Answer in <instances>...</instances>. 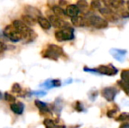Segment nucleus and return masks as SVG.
<instances>
[{
	"label": "nucleus",
	"mask_w": 129,
	"mask_h": 128,
	"mask_svg": "<svg viewBox=\"0 0 129 128\" xmlns=\"http://www.w3.org/2000/svg\"><path fill=\"white\" fill-rule=\"evenodd\" d=\"M22 91V88H21L19 83H14L12 86V92L16 93V94H19Z\"/></svg>",
	"instance_id": "nucleus-31"
},
{
	"label": "nucleus",
	"mask_w": 129,
	"mask_h": 128,
	"mask_svg": "<svg viewBox=\"0 0 129 128\" xmlns=\"http://www.w3.org/2000/svg\"><path fill=\"white\" fill-rule=\"evenodd\" d=\"M83 70L85 72L98 74V75H107V76H114L119 73V70L116 67H114L112 63L99 65L96 68H90L88 67H84Z\"/></svg>",
	"instance_id": "nucleus-4"
},
{
	"label": "nucleus",
	"mask_w": 129,
	"mask_h": 128,
	"mask_svg": "<svg viewBox=\"0 0 129 128\" xmlns=\"http://www.w3.org/2000/svg\"><path fill=\"white\" fill-rule=\"evenodd\" d=\"M12 26L22 35V40H24L26 43L32 42L37 38L36 32L33 29H31L30 26H27L24 21L16 19L12 22Z\"/></svg>",
	"instance_id": "nucleus-2"
},
{
	"label": "nucleus",
	"mask_w": 129,
	"mask_h": 128,
	"mask_svg": "<svg viewBox=\"0 0 129 128\" xmlns=\"http://www.w3.org/2000/svg\"><path fill=\"white\" fill-rule=\"evenodd\" d=\"M126 8H127V10H129V0L128 1H126Z\"/></svg>",
	"instance_id": "nucleus-38"
},
{
	"label": "nucleus",
	"mask_w": 129,
	"mask_h": 128,
	"mask_svg": "<svg viewBox=\"0 0 129 128\" xmlns=\"http://www.w3.org/2000/svg\"><path fill=\"white\" fill-rule=\"evenodd\" d=\"M1 97H2V96H1V92H0V98H1Z\"/></svg>",
	"instance_id": "nucleus-41"
},
{
	"label": "nucleus",
	"mask_w": 129,
	"mask_h": 128,
	"mask_svg": "<svg viewBox=\"0 0 129 128\" xmlns=\"http://www.w3.org/2000/svg\"><path fill=\"white\" fill-rule=\"evenodd\" d=\"M99 12L103 16L104 19H106L108 22L116 23L119 21V18H120L119 16V14H118V12L116 11H114L113 9H112L111 7H109L108 5L103 6Z\"/></svg>",
	"instance_id": "nucleus-6"
},
{
	"label": "nucleus",
	"mask_w": 129,
	"mask_h": 128,
	"mask_svg": "<svg viewBox=\"0 0 129 128\" xmlns=\"http://www.w3.org/2000/svg\"><path fill=\"white\" fill-rule=\"evenodd\" d=\"M73 108L74 110H75L76 111H77V112H84L86 110H85L84 106H83V103L81 102V101H75L73 104Z\"/></svg>",
	"instance_id": "nucleus-25"
},
{
	"label": "nucleus",
	"mask_w": 129,
	"mask_h": 128,
	"mask_svg": "<svg viewBox=\"0 0 129 128\" xmlns=\"http://www.w3.org/2000/svg\"><path fill=\"white\" fill-rule=\"evenodd\" d=\"M51 11L54 14L55 16L60 18H62L66 16V13H65V9H63L62 7H61L60 5H54L51 7Z\"/></svg>",
	"instance_id": "nucleus-20"
},
{
	"label": "nucleus",
	"mask_w": 129,
	"mask_h": 128,
	"mask_svg": "<svg viewBox=\"0 0 129 128\" xmlns=\"http://www.w3.org/2000/svg\"><path fill=\"white\" fill-rule=\"evenodd\" d=\"M87 23V27H92L97 30H102L108 27V21L103 17L96 14L95 12H87L83 14Z\"/></svg>",
	"instance_id": "nucleus-1"
},
{
	"label": "nucleus",
	"mask_w": 129,
	"mask_h": 128,
	"mask_svg": "<svg viewBox=\"0 0 129 128\" xmlns=\"http://www.w3.org/2000/svg\"><path fill=\"white\" fill-rule=\"evenodd\" d=\"M59 5L61 7H65L66 8L67 7V5H68V4H67V1L66 0H59Z\"/></svg>",
	"instance_id": "nucleus-36"
},
{
	"label": "nucleus",
	"mask_w": 129,
	"mask_h": 128,
	"mask_svg": "<svg viewBox=\"0 0 129 128\" xmlns=\"http://www.w3.org/2000/svg\"><path fill=\"white\" fill-rule=\"evenodd\" d=\"M110 54L113 56L115 60L119 62H123L126 59V55H127V51L126 49H119V48H112L110 50Z\"/></svg>",
	"instance_id": "nucleus-10"
},
{
	"label": "nucleus",
	"mask_w": 129,
	"mask_h": 128,
	"mask_svg": "<svg viewBox=\"0 0 129 128\" xmlns=\"http://www.w3.org/2000/svg\"><path fill=\"white\" fill-rule=\"evenodd\" d=\"M43 125H45L46 128H66L65 125H58L57 122L51 119V118H46L43 121Z\"/></svg>",
	"instance_id": "nucleus-19"
},
{
	"label": "nucleus",
	"mask_w": 129,
	"mask_h": 128,
	"mask_svg": "<svg viewBox=\"0 0 129 128\" xmlns=\"http://www.w3.org/2000/svg\"><path fill=\"white\" fill-rule=\"evenodd\" d=\"M117 12L120 18H123V19H127V18H129V10H127V8L126 9L123 8Z\"/></svg>",
	"instance_id": "nucleus-30"
},
{
	"label": "nucleus",
	"mask_w": 129,
	"mask_h": 128,
	"mask_svg": "<svg viewBox=\"0 0 129 128\" xmlns=\"http://www.w3.org/2000/svg\"><path fill=\"white\" fill-rule=\"evenodd\" d=\"M61 85V82L59 79H49V80H47L41 86L45 88H48V89H51L54 87H60Z\"/></svg>",
	"instance_id": "nucleus-17"
},
{
	"label": "nucleus",
	"mask_w": 129,
	"mask_h": 128,
	"mask_svg": "<svg viewBox=\"0 0 129 128\" xmlns=\"http://www.w3.org/2000/svg\"><path fill=\"white\" fill-rule=\"evenodd\" d=\"M62 101L60 100L59 98H57V100L55 101V102L54 103V104H53V109H54V111H55V112H57L58 114H59L60 112H61V109H62Z\"/></svg>",
	"instance_id": "nucleus-29"
},
{
	"label": "nucleus",
	"mask_w": 129,
	"mask_h": 128,
	"mask_svg": "<svg viewBox=\"0 0 129 128\" xmlns=\"http://www.w3.org/2000/svg\"><path fill=\"white\" fill-rule=\"evenodd\" d=\"M22 21H24L25 23L27 25V26H34L37 22V19H35L34 17L31 15H28V14H23L22 15Z\"/></svg>",
	"instance_id": "nucleus-21"
},
{
	"label": "nucleus",
	"mask_w": 129,
	"mask_h": 128,
	"mask_svg": "<svg viewBox=\"0 0 129 128\" xmlns=\"http://www.w3.org/2000/svg\"><path fill=\"white\" fill-rule=\"evenodd\" d=\"M37 22H38V24L40 25V26H41V27L42 28V29H44V30H49L50 28H51V26H52L49 19H46V18L42 17V16H41V17H40V18H38Z\"/></svg>",
	"instance_id": "nucleus-18"
},
{
	"label": "nucleus",
	"mask_w": 129,
	"mask_h": 128,
	"mask_svg": "<svg viewBox=\"0 0 129 128\" xmlns=\"http://www.w3.org/2000/svg\"><path fill=\"white\" fill-rule=\"evenodd\" d=\"M6 48H7L6 45H5L4 42H2V41H0V54L4 53V52L6 50Z\"/></svg>",
	"instance_id": "nucleus-35"
},
{
	"label": "nucleus",
	"mask_w": 129,
	"mask_h": 128,
	"mask_svg": "<svg viewBox=\"0 0 129 128\" xmlns=\"http://www.w3.org/2000/svg\"><path fill=\"white\" fill-rule=\"evenodd\" d=\"M10 109L14 114L16 115H21L23 114L25 110V104L22 102H17V103H12L10 104Z\"/></svg>",
	"instance_id": "nucleus-14"
},
{
	"label": "nucleus",
	"mask_w": 129,
	"mask_h": 128,
	"mask_svg": "<svg viewBox=\"0 0 129 128\" xmlns=\"http://www.w3.org/2000/svg\"><path fill=\"white\" fill-rule=\"evenodd\" d=\"M90 9L93 11H99L102 8V1L100 0H91L90 2Z\"/></svg>",
	"instance_id": "nucleus-26"
},
{
	"label": "nucleus",
	"mask_w": 129,
	"mask_h": 128,
	"mask_svg": "<svg viewBox=\"0 0 129 128\" xmlns=\"http://www.w3.org/2000/svg\"><path fill=\"white\" fill-rule=\"evenodd\" d=\"M5 99L10 103H15V101H16V97L14 96H12V94L8 93V92L5 93Z\"/></svg>",
	"instance_id": "nucleus-33"
},
{
	"label": "nucleus",
	"mask_w": 129,
	"mask_h": 128,
	"mask_svg": "<svg viewBox=\"0 0 129 128\" xmlns=\"http://www.w3.org/2000/svg\"><path fill=\"white\" fill-rule=\"evenodd\" d=\"M71 23L73 26H77V27H85V26H87L85 18L81 15H78L77 17L71 18Z\"/></svg>",
	"instance_id": "nucleus-16"
},
{
	"label": "nucleus",
	"mask_w": 129,
	"mask_h": 128,
	"mask_svg": "<svg viewBox=\"0 0 129 128\" xmlns=\"http://www.w3.org/2000/svg\"><path fill=\"white\" fill-rule=\"evenodd\" d=\"M119 128H129V122H124L119 125Z\"/></svg>",
	"instance_id": "nucleus-37"
},
{
	"label": "nucleus",
	"mask_w": 129,
	"mask_h": 128,
	"mask_svg": "<svg viewBox=\"0 0 129 128\" xmlns=\"http://www.w3.org/2000/svg\"><path fill=\"white\" fill-rule=\"evenodd\" d=\"M4 35L12 42H19L22 40V35L12 25H8L4 29Z\"/></svg>",
	"instance_id": "nucleus-7"
},
{
	"label": "nucleus",
	"mask_w": 129,
	"mask_h": 128,
	"mask_svg": "<svg viewBox=\"0 0 129 128\" xmlns=\"http://www.w3.org/2000/svg\"><path fill=\"white\" fill-rule=\"evenodd\" d=\"M75 30L71 26H67L62 29L57 30L54 33L55 39L59 42L63 41H70L75 39Z\"/></svg>",
	"instance_id": "nucleus-5"
},
{
	"label": "nucleus",
	"mask_w": 129,
	"mask_h": 128,
	"mask_svg": "<svg viewBox=\"0 0 129 128\" xmlns=\"http://www.w3.org/2000/svg\"><path fill=\"white\" fill-rule=\"evenodd\" d=\"M24 10H25L26 14L33 16V17H34L35 19H38V18L41 17V12L39 9L34 6H32V5H26Z\"/></svg>",
	"instance_id": "nucleus-15"
},
{
	"label": "nucleus",
	"mask_w": 129,
	"mask_h": 128,
	"mask_svg": "<svg viewBox=\"0 0 129 128\" xmlns=\"http://www.w3.org/2000/svg\"><path fill=\"white\" fill-rule=\"evenodd\" d=\"M119 111V108L118 107L117 104L112 106V108L109 109L108 111H106V116L107 118H115L116 117L118 116V112Z\"/></svg>",
	"instance_id": "nucleus-22"
},
{
	"label": "nucleus",
	"mask_w": 129,
	"mask_h": 128,
	"mask_svg": "<svg viewBox=\"0 0 129 128\" xmlns=\"http://www.w3.org/2000/svg\"><path fill=\"white\" fill-rule=\"evenodd\" d=\"M115 121L117 122H121V123H124V122H129V112H121L116 117Z\"/></svg>",
	"instance_id": "nucleus-24"
},
{
	"label": "nucleus",
	"mask_w": 129,
	"mask_h": 128,
	"mask_svg": "<svg viewBox=\"0 0 129 128\" xmlns=\"http://www.w3.org/2000/svg\"><path fill=\"white\" fill-rule=\"evenodd\" d=\"M100 1H103V2H105L106 0H100Z\"/></svg>",
	"instance_id": "nucleus-40"
},
{
	"label": "nucleus",
	"mask_w": 129,
	"mask_h": 128,
	"mask_svg": "<svg viewBox=\"0 0 129 128\" xmlns=\"http://www.w3.org/2000/svg\"><path fill=\"white\" fill-rule=\"evenodd\" d=\"M70 82H72V80H68L65 83H70Z\"/></svg>",
	"instance_id": "nucleus-39"
},
{
	"label": "nucleus",
	"mask_w": 129,
	"mask_h": 128,
	"mask_svg": "<svg viewBox=\"0 0 129 128\" xmlns=\"http://www.w3.org/2000/svg\"><path fill=\"white\" fill-rule=\"evenodd\" d=\"M80 12H81V11H80L79 7L77 6V5H68L65 8L66 16L70 18L77 17L80 14Z\"/></svg>",
	"instance_id": "nucleus-13"
},
{
	"label": "nucleus",
	"mask_w": 129,
	"mask_h": 128,
	"mask_svg": "<svg viewBox=\"0 0 129 128\" xmlns=\"http://www.w3.org/2000/svg\"><path fill=\"white\" fill-rule=\"evenodd\" d=\"M32 94L34 95V96H37V97H43V96H45L47 93L45 92V91H33Z\"/></svg>",
	"instance_id": "nucleus-34"
},
{
	"label": "nucleus",
	"mask_w": 129,
	"mask_h": 128,
	"mask_svg": "<svg viewBox=\"0 0 129 128\" xmlns=\"http://www.w3.org/2000/svg\"><path fill=\"white\" fill-rule=\"evenodd\" d=\"M48 19H49L52 26L57 28V29H62V28H65L67 26H70V24L67 21H65L62 18L55 16L54 13L48 15Z\"/></svg>",
	"instance_id": "nucleus-9"
},
{
	"label": "nucleus",
	"mask_w": 129,
	"mask_h": 128,
	"mask_svg": "<svg viewBox=\"0 0 129 128\" xmlns=\"http://www.w3.org/2000/svg\"><path fill=\"white\" fill-rule=\"evenodd\" d=\"M105 2L107 3V5L109 7L113 9L116 12H119V10L123 9L126 5L125 0H106Z\"/></svg>",
	"instance_id": "nucleus-12"
},
{
	"label": "nucleus",
	"mask_w": 129,
	"mask_h": 128,
	"mask_svg": "<svg viewBox=\"0 0 129 128\" xmlns=\"http://www.w3.org/2000/svg\"><path fill=\"white\" fill-rule=\"evenodd\" d=\"M41 56L43 58L49 59L52 61H58L60 58H64V57L66 58L67 55L61 46L50 43L47 45L45 49L42 50Z\"/></svg>",
	"instance_id": "nucleus-3"
},
{
	"label": "nucleus",
	"mask_w": 129,
	"mask_h": 128,
	"mask_svg": "<svg viewBox=\"0 0 129 128\" xmlns=\"http://www.w3.org/2000/svg\"><path fill=\"white\" fill-rule=\"evenodd\" d=\"M120 79L129 84V68H125V69L121 70Z\"/></svg>",
	"instance_id": "nucleus-28"
},
{
	"label": "nucleus",
	"mask_w": 129,
	"mask_h": 128,
	"mask_svg": "<svg viewBox=\"0 0 129 128\" xmlns=\"http://www.w3.org/2000/svg\"><path fill=\"white\" fill-rule=\"evenodd\" d=\"M116 83H117L118 87H119V89H121L125 93H126V95L129 96V84L128 83H126V82L122 81L121 79L120 80H118L117 82H116Z\"/></svg>",
	"instance_id": "nucleus-23"
},
{
	"label": "nucleus",
	"mask_w": 129,
	"mask_h": 128,
	"mask_svg": "<svg viewBox=\"0 0 129 128\" xmlns=\"http://www.w3.org/2000/svg\"><path fill=\"white\" fill-rule=\"evenodd\" d=\"M98 96H99V91H98L97 90H94V91H90V92L88 93L89 98H90L91 101H95Z\"/></svg>",
	"instance_id": "nucleus-32"
},
{
	"label": "nucleus",
	"mask_w": 129,
	"mask_h": 128,
	"mask_svg": "<svg viewBox=\"0 0 129 128\" xmlns=\"http://www.w3.org/2000/svg\"><path fill=\"white\" fill-rule=\"evenodd\" d=\"M119 89L117 86H106L100 91V95L107 102H112L114 101L116 96L119 94Z\"/></svg>",
	"instance_id": "nucleus-8"
},
{
	"label": "nucleus",
	"mask_w": 129,
	"mask_h": 128,
	"mask_svg": "<svg viewBox=\"0 0 129 128\" xmlns=\"http://www.w3.org/2000/svg\"><path fill=\"white\" fill-rule=\"evenodd\" d=\"M77 6L79 7L80 11L83 12L84 13H86V10L88 8V3H87L86 0H78L77 1Z\"/></svg>",
	"instance_id": "nucleus-27"
},
{
	"label": "nucleus",
	"mask_w": 129,
	"mask_h": 128,
	"mask_svg": "<svg viewBox=\"0 0 129 128\" xmlns=\"http://www.w3.org/2000/svg\"><path fill=\"white\" fill-rule=\"evenodd\" d=\"M34 104L40 110V113L41 115H50L52 113L51 110H50V108L48 107V105L46 103L42 102L41 100H35L34 101Z\"/></svg>",
	"instance_id": "nucleus-11"
}]
</instances>
